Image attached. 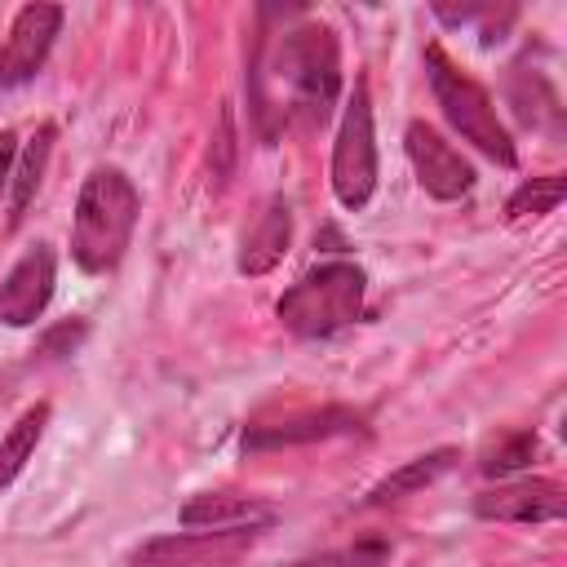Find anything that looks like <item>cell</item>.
Returning <instances> with one entry per match:
<instances>
[{"label":"cell","instance_id":"6da1fadb","mask_svg":"<svg viewBox=\"0 0 567 567\" xmlns=\"http://www.w3.org/2000/svg\"><path fill=\"white\" fill-rule=\"evenodd\" d=\"M341 97V44L323 22H297L257 44L248 71V106L261 142L279 133H315Z\"/></svg>","mask_w":567,"mask_h":567},{"label":"cell","instance_id":"7a4b0ae2","mask_svg":"<svg viewBox=\"0 0 567 567\" xmlns=\"http://www.w3.org/2000/svg\"><path fill=\"white\" fill-rule=\"evenodd\" d=\"M137 213H142V195L133 177L115 164L93 168L80 186L71 217V261L84 275H111L133 244Z\"/></svg>","mask_w":567,"mask_h":567},{"label":"cell","instance_id":"3957f363","mask_svg":"<svg viewBox=\"0 0 567 567\" xmlns=\"http://www.w3.org/2000/svg\"><path fill=\"white\" fill-rule=\"evenodd\" d=\"M363 297H368V270L337 257V261H319L310 266L279 301L275 315L279 323L301 337V341H328L337 332H346L359 315H363Z\"/></svg>","mask_w":567,"mask_h":567},{"label":"cell","instance_id":"277c9868","mask_svg":"<svg viewBox=\"0 0 567 567\" xmlns=\"http://www.w3.org/2000/svg\"><path fill=\"white\" fill-rule=\"evenodd\" d=\"M421 62H425V80H430V93H434V106L443 111V120H447L474 151H483L487 159L514 168L518 151H514V137H509L505 120L496 115L492 93H487L474 75H465L439 44H425V58H421Z\"/></svg>","mask_w":567,"mask_h":567},{"label":"cell","instance_id":"5b68a950","mask_svg":"<svg viewBox=\"0 0 567 567\" xmlns=\"http://www.w3.org/2000/svg\"><path fill=\"white\" fill-rule=\"evenodd\" d=\"M328 173H332V195L341 208L359 213L372 204V195H377V124H372L368 80H354V89L341 106Z\"/></svg>","mask_w":567,"mask_h":567},{"label":"cell","instance_id":"8992f818","mask_svg":"<svg viewBox=\"0 0 567 567\" xmlns=\"http://www.w3.org/2000/svg\"><path fill=\"white\" fill-rule=\"evenodd\" d=\"M403 151H408L412 173H416L425 195L452 204V199H465L474 190V164L443 133H434L425 120H412L403 128Z\"/></svg>","mask_w":567,"mask_h":567},{"label":"cell","instance_id":"52a82bcc","mask_svg":"<svg viewBox=\"0 0 567 567\" xmlns=\"http://www.w3.org/2000/svg\"><path fill=\"white\" fill-rule=\"evenodd\" d=\"M62 4H22L9 22L4 49H0V89H18L40 75L49 62V49L62 31Z\"/></svg>","mask_w":567,"mask_h":567},{"label":"cell","instance_id":"ba28073f","mask_svg":"<svg viewBox=\"0 0 567 567\" xmlns=\"http://www.w3.org/2000/svg\"><path fill=\"white\" fill-rule=\"evenodd\" d=\"M363 430V412L341 408V403H323V408H292L275 421H252L244 430V447L248 452H266V447H297V443H319V439H337V434H359Z\"/></svg>","mask_w":567,"mask_h":567},{"label":"cell","instance_id":"9c48e42d","mask_svg":"<svg viewBox=\"0 0 567 567\" xmlns=\"http://www.w3.org/2000/svg\"><path fill=\"white\" fill-rule=\"evenodd\" d=\"M53 284H58V257L49 244H31L0 279V323L4 328H31L49 301H53Z\"/></svg>","mask_w":567,"mask_h":567},{"label":"cell","instance_id":"30bf717a","mask_svg":"<svg viewBox=\"0 0 567 567\" xmlns=\"http://www.w3.org/2000/svg\"><path fill=\"white\" fill-rule=\"evenodd\" d=\"M266 527H221V532H177L155 536L133 549V567H213L221 558H235L244 545H252Z\"/></svg>","mask_w":567,"mask_h":567},{"label":"cell","instance_id":"8fae6325","mask_svg":"<svg viewBox=\"0 0 567 567\" xmlns=\"http://www.w3.org/2000/svg\"><path fill=\"white\" fill-rule=\"evenodd\" d=\"M567 492L554 478H514L474 496V514L487 523H558Z\"/></svg>","mask_w":567,"mask_h":567},{"label":"cell","instance_id":"7c38bea8","mask_svg":"<svg viewBox=\"0 0 567 567\" xmlns=\"http://www.w3.org/2000/svg\"><path fill=\"white\" fill-rule=\"evenodd\" d=\"M288 244H292V204L284 195H270L239 239V261H235L239 275H252V279L270 275L288 257Z\"/></svg>","mask_w":567,"mask_h":567},{"label":"cell","instance_id":"4fadbf2b","mask_svg":"<svg viewBox=\"0 0 567 567\" xmlns=\"http://www.w3.org/2000/svg\"><path fill=\"white\" fill-rule=\"evenodd\" d=\"M275 509L261 496L244 492H199L182 505V527L186 532H221V527H270Z\"/></svg>","mask_w":567,"mask_h":567},{"label":"cell","instance_id":"5bb4252c","mask_svg":"<svg viewBox=\"0 0 567 567\" xmlns=\"http://www.w3.org/2000/svg\"><path fill=\"white\" fill-rule=\"evenodd\" d=\"M456 461H461V452L456 447H434V452H425V456H412V461H403L394 474H385L381 483H372L368 492H363V501L359 505H390V501H403V496H412V492H421V487H430V483H439L447 470H456Z\"/></svg>","mask_w":567,"mask_h":567},{"label":"cell","instance_id":"9a60e30c","mask_svg":"<svg viewBox=\"0 0 567 567\" xmlns=\"http://www.w3.org/2000/svg\"><path fill=\"white\" fill-rule=\"evenodd\" d=\"M53 142H58V128H53V124H40V128L27 137V146L18 151L13 173H9V226H18V221L27 217V208H31L35 190H40V182H44V168H49Z\"/></svg>","mask_w":567,"mask_h":567},{"label":"cell","instance_id":"2e32d148","mask_svg":"<svg viewBox=\"0 0 567 567\" xmlns=\"http://www.w3.org/2000/svg\"><path fill=\"white\" fill-rule=\"evenodd\" d=\"M505 97H509V106L518 111L523 124L558 133L563 106H558V97H554V89H549V80H545L540 71H532V66H523V62L509 66V75H505Z\"/></svg>","mask_w":567,"mask_h":567},{"label":"cell","instance_id":"e0dca14e","mask_svg":"<svg viewBox=\"0 0 567 567\" xmlns=\"http://www.w3.org/2000/svg\"><path fill=\"white\" fill-rule=\"evenodd\" d=\"M44 425H49V403H35V408H27L13 425H9V434L0 439V492L22 474V465L35 456V447H40V439H44Z\"/></svg>","mask_w":567,"mask_h":567},{"label":"cell","instance_id":"ac0fdd59","mask_svg":"<svg viewBox=\"0 0 567 567\" xmlns=\"http://www.w3.org/2000/svg\"><path fill=\"white\" fill-rule=\"evenodd\" d=\"M563 195H567V177H563V173H545V177H532V182H523V186L509 195V204H505V217H509V221L545 217V213H554V208L563 204Z\"/></svg>","mask_w":567,"mask_h":567},{"label":"cell","instance_id":"d6986e66","mask_svg":"<svg viewBox=\"0 0 567 567\" xmlns=\"http://www.w3.org/2000/svg\"><path fill=\"white\" fill-rule=\"evenodd\" d=\"M385 563H390V540L385 536H359L350 545L306 554V558H297L288 567H385Z\"/></svg>","mask_w":567,"mask_h":567},{"label":"cell","instance_id":"ffe728a7","mask_svg":"<svg viewBox=\"0 0 567 567\" xmlns=\"http://www.w3.org/2000/svg\"><path fill=\"white\" fill-rule=\"evenodd\" d=\"M540 452V443H536V434L532 430H514V434H505L501 443H492L487 452H483V461H478V470L492 478H501V474H514V470H523V465H532V456Z\"/></svg>","mask_w":567,"mask_h":567},{"label":"cell","instance_id":"44dd1931","mask_svg":"<svg viewBox=\"0 0 567 567\" xmlns=\"http://www.w3.org/2000/svg\"><path fill=\"white\" fill-rule=\"evenodd\" d=\"M84 332H89L84 319H66V323H58V328H49V332L40 337L35 354H44V359H62V354H71V350L84 341Z\"/></svg>","mask_w":567,"mask_h":567},{"label":"cell","instance_id":"7402d4cb","mask_svg":"<svg viewBox=\"0 0 567 567\" xmlns=\"http://www.w3.org/2000/svg\"><path fill=\"white\" fill-rule=\"evenodd\" d=\"M13 159H18V137H13L9 128H0V199H4V190H9Z\"/></svg>","mask_w":567,"mask_h":567}]
</instances>
